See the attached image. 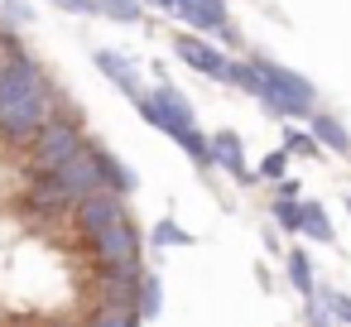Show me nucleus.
Returning a JSON list of instances; mask_svg holds the SVG:
<instances>
[{
    "label": "nucleus",
    "instance_id": "obj_1",
    "mask_svg": "<svg viewBox=\"0 0 351 327\" xmlns=\"http://www.w3.org/2000/svg\"><path fill=\"white\" fill-rule=\"evenodd\" d=\"M53 111V92L44 68L29 53H15L0 63V135L10 140H29Z\"/></svg>",
    "mask_w": 351,
    "mask_h": 327
},
{
    "label": "nucleus",
    "instance_id": "obj_2",
    "mask_svg": "<svg viewBox=\"0 0 351 327\" xmlns=\"http://www.w3.org/2000/svg\"><path fill=\"white\" fill-rule=\"evenodd\" d=\"M255 73H260V82H265V111H274V116H313V82L308 77H298L293 68H284V63H274V58H255Z\"/></svg>",
    "mask_w": 351,
    "mask_h": 327
},
{
    "label": "nucleus",
    "instance_id": "obj_3",
    "mask_svg": "<svg viewBox=\"0 0 351 327\" xmlns=\"http://www.w3.org/2000/svg\"><path fill=\"white\" fill-rule=\"evenodd\" d=\"M135 111L154 125V130H164V140H178L188 125H197L193 121V101L173 87V82H154V92H145V101H135Z\"/></svg>",
    "mask_w": 351,
    "mask_h": 327
},
{
    "label": "nucleus",
    "instance_id": "obj_4",
    "mask_svg": "<svg viewBox=\"0 0 351 327\" xmlns=\"http://www.w3.org/2000/svg\"><path fill=\"white\" fill-rule=\"evenodd\" d=\"M77 149H87V135L73 125V121H44L39 130H34V164L49 173V169H58V164H68Z\"/></svg>",
    "mask_w": 351,
    "mask_h": 327
},
{
    "label": "nucleus",
    "instance_id": "obj_5",
    "mask_svg": "<svg viewBox=\"0 0 351 327\" xmlns=\"http://www.w3.org/2000/svg\"><path fill=\"white\" fill-rule=\"evenodd\" d=\"M92 241H97V255H101V265H106L111 274H135V255H140V245H135L130 217L111 221V226H106V231H97Z\"/></svg>",
    "mask_w": 351,
    "mask_h": 327
},
{
    "label": "nucleus",
    "instance_id": "obj_6",
    "mask_svg": "<svg viewBox=\"0 0 351 327\" xmlns=\"http://www.w3.org/2000/svg\"><path fill=\"white\" fill-rule=\"evenodd\" d=\"M173 53H178L193 73H202V77H212V82H226V73H231V58H226L217 44H207L202 34H178V39H173Z\"/></svg>",
    "mask_w": 351,
    "mask_h": 327
},
{
    "label": "nucleus",
    "instance_id": "obj_7",
    "mask_svg": "<svg viewBox=\"0 0 351 327\" xmlns=\"http://www.w3.org/2000/svg\"><path fill=\"white\" fill-rule=\"evenodd\" d=\"M49 173H53V183H58V193H63L68 202H77V197H87V193H97V188H101L97 164H92V145H87V149H77L68 164H58V169H49Z\"/></svg>",
    "mask_w": 351,
    "mask_h": 327
},
{
    "label": "nucleus",
    "instance_id": "obj_8",
    "mask_svg": "<svg viewBox=\"0 0 351 327\" xmlns=\"http://www.w3.org/2000/svg\"><path fill=\"white\" fill-rule=\"evenodd\" d=\"M121 217H125V202H121L116 193H106V188H97V193L77 197V221H82V231H87V236L106 231V226H111V221H121Z\"/></svg>",
    "mask_w": 351,
    "mask_h": 327
},
{
    "label": "nucleus",
    "instance_id": "obj_9",
    "mask_svg": "<svg viewBox=\"0 0 351 327\" xmlns=\"http://www.w3.org/2000/svg\"><path fill=\"white\" fill-rule=\"evenodd\" d=\"M97 68H101V77L106 82H116L130 101H145V82H140V68H135V58H125V53H116V49H97Z\"/></svg>",
    "mask_w": 351,
    "mask_h": 327
},
{
    "label": "nucleus",
    "instance_id": "obj_10",
    "mask_svg": "<svg viewBox=\"0 0 351 327\" xmlns=\"http://www.w3.org/2000/svg\"><path fill=\"white\" fill-rule=\"evenodd\" d=\"M207 145H212V164L226 169L236 183H260L255 169H245V145H241L236 130H217V135H207Z\"/></svg>",
    "mask_w": 351,
    "mask_h": 327
},
{
    "label": "nucleus",
    "instance_id": "obj_11",
    "mask_svg": "<svg viewBox=\"0 0 351 327\" xmlns=\"http://www.w3.org/2000/svg\"><path fill=\"white\" fill-rule=\"evenodd\" d=\"M92 164H97V178H101V188H106V193H116V197L135 193V173H130L111 149H92Z\"/></svg>",
    "mask_w": 351,
    "mask_h": 327
},
{
    "label": "nucleus",
    "instance_id": "obj_12",
    "mask_svg": "<svg viewBox=\"0 0 351 327\" xmlns=\"http://www.w3.org/2000/svg\"><path fill=\"white\" fill-rule=\"evenodd\" d=\"M308 135L322 145V149H337V154H351V135H346V125L337 121V116H308Z\"/></svg>",
    "mask_w": 351,
    "mask_h": 327
},
{
    "label": "nucleus",
    "instance_id": "obj_13",
    "mask_svg": "<svg viewBox=\"0 0 351 327\" xmlns=\"http://www.w3.org/2000/svg\"><path fill=\"white\" fill-rule=\"evenodd\" d=\"M298 231L303 236H313V241H322V245H332V221H327V212H322V202H303L298 207Z\"/></svg>",
    "mask_w": 351,
    "mask_h": 327
},
{
    "label": "nucleus",
    "instance_id": "obj_14",
    "mask_svg": "<svg viewBox=\"0 0 351 327\" xmlns=\"http://www.w3.org/2000/svg\"><path fill=\"white\" fill-rule=\"evenodd\" d=\"M178 149H183L197 169H212V145H207V135H202L197 125H188V130L178 135Z\"/></svg>",
    "mask_w": 351,
    "mask_h": 327
},
{
    "label": "nucleus",
    "instance_id": "obj_15",
    "mask_svg": "<svg viewBox=\"0 0 351 327\" xmlns=\"http://www.w3.org/2000/svg\"><path fill=\"white\" fill-rule=\"evenodd\" d=\"M97 15H111L121 25H140L145 20V5H140V0H97Z\"/></svg>",
    "mask_w": 351,
    "mask_h": 327
},
{
    "label": "nucleus",
    "instance_id": "obj_16",
    "mask_svg": "<svg viewBox=\"0 0 351 327\" xmlns=\"http://www.w3.org/2000/svg\"><path fill=\"white\" fill-rule=\"evenodd\" d=\"M289 279L298 284V293H317V289H313V265H308L303 250H289Z\"/></svg>",
    "mask_w": 351,
    "mask_h": 327
},
{
    "label": "nucleus",
    "instance_id": "obj_17",
    "mask_svg": "<svg viewBox=\"0 0 351 327\" xmlns=\"http://www.w3.org/2000/svg\"><path fill=\"white\" fill-rule=\"evenodd\" d=\"M154 245H159V250H164V245H193V236H188L178 221H169V217H164V221L154 226Z\"/></svg>",
    "mask_w": 351,
    "mask_h": 327
},
{
    "label": "nucleus",
    "instance_id": "obj_18",
    "mask_svg": "<svg viewBox=\"0 0 351 327\" xmlns=\"http://www.w3.org/2000/svg\"><path fill=\"white\" fill-rule=\"evenodd\" d=\"M159 279H140V317H159Z\"/></svg>",
    "mask_w": 351,
    "mask_h": 327
},
{
    "label": "nucleus",
    "instance_id": "obj_19",
    "mask_svg": "<svg viewBox=\"0 0 351 327\" xmlns=\"http://www.w3.org/2000/svg\"><path fill=\"white\" fill-rule=\"evenodd\" d=\"M284 169H289V154H284V149H274V154H265V159H260L255 178H274V183H279V178H284Z\"/></svg>",
    "mask_w": 351,
    "mask_h": 327
},
{
    "label": "nucleus",
    "instance_id": "obj_20",
    "mask_svg": "<svg viewBox=\"0 0 351 327\" xmlns=\"http://www.w3.org/2000/svg\"><path fill=\"white\" fill-rule=\"evenodd\" d=\"M284 154H317V140L303 135V130H289L284 135Z\"/></svg>",
    "mask_w": 351,
    "mask_h": 327
},
{
    "label": "nucleus",
    "instance_id": "obj_21",
    "mask_svg": "<svg viewBox=\"0 0 351 327\" xmlns=\"http://www.w3.org/2000/svg\"><path fill=\"white\" fill-rule=\"evenodd\" d=\"M0 15H5V25L15 20V25H29L34 20V10L25 5V0H0Z\"/></svg>",
    "mask_w": 351,
    "mask_h": 327
},
{
    "label": "nucleus",
    "instance_id": "obj_22",
    "mask_svg": "<svg viewBox=\"0 0 351 327\" xmlns=\"http://www.w3.org/2000/svg\"><path fill=\"white\" fill-rule=\"evenodd\" d=\"M274 217H279L284 231H298V202H293V197H279V202H274Z\"/></svg>",
    "mask_w": 351,
    "mask_h": 327
},
{
    "label": "nucleus",
    "instance_id": "obj_23",
    "mask_svg": "<svg viewBox=\"0 0 351 327\" xmlns=\"http://www.w3.org/2000/svg\"><path fill=\"white\" fill-rule=\"evenodd\" d=\"M97 327H135V313H130V308H106V313L97 317Z\"/></svg>",
    "mask_w": 351,
    "mask_h": 327
},
{
    "label": "nucleus",
    "instance_id": "obj_24",
    "mask_svg": "<svg viewBox=\"0 0 351 327\" xmlns=\"http://www.w3.org/2000/svg\"><path fill=\"white\" fill-rule=\"evenodd\" d=\"M49 5L63 15H97V0H49Z\"/></svg>",
    "mask_w": 351,
    "mask_h": 327
},
{
    "label": "nucleus",
    "instance_id": "obj_25",
    "mask_svg": "<svg viewBox=\"0 0 351 327\" xmlns=\"http://www.w3.org/2000/svg\"><path fill=\"white\" fill-rule=\"evenodd\" d=\"M322 298H327V308H332L341 322H351V298H341V293H332V289H322Z\"/></svg>",
    "mask_w": 351,
    "mask_h": 327
},
{
    "label": "nucleus",
    "instance_id": "obj_26",
    "mask_svg": "<svg viewBox=\"0 0 351 327\" xmlns=\"http://www.w3.org/2000/svg\"><path fill=\"white\" fill-rule=\"evenodd\" d=\"M140 5H159V10H173V0H140Z\"/></svg>",
    "mask_w": 351,
    "mask_h": 327
},
{
    "label": "nucleus",
    "instance_id": "obj_27",
    "mask_svg": "<svg viewBox=\"0 0 351 327\" xmlns=\"http://www.w3.org/2000/svg\"><path fill=\"white\" fill-rule=\"evenodd\" d=\"M346 212H351V197H346Z\"/></svg>",
    "mask_w": 351,
    "mask_h": 327
}]
</instances>
